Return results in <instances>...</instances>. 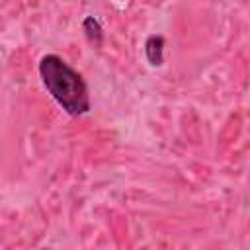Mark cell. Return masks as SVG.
<instances>
[{
	"label": "cell",
	"mask_w": 250,
	"mask_h": 250,
	"mask_svg": "<svg viewBox=\"0 0 250 250\" xmlns=\"http://www.w3.org/2000/svg\"><path fill=\"white\" fill-rule=\"evenodd\" d=\"M39 74L47 92L68 115L78 117L90 111V94L82 74L76 72L59 55L41 57Z\"/></svg>",
	"instance_id": "cell-1"
},
{
	"label": "cell",
	"mask_w": 250,
	"mask_h": 250,
	"mask_svg": "<svg viewBox=\"0 0 250 250\" xmlns=\"http://www.w3.org/2000/svg\"><path fill=\"white\" fill-rule=\"evenodd\" d=\"M145 55L150 66H162L164 62V37L148 35L145 41Z\"/></svg>",
	"instance_id": "cell-2"
},
{
	"label": "cell",
	"mask_w": 250,
	"mask_h": 250,
	"mask_svg": "<svg viewBox=\"0 0 250 250\" xmlns=\"http://www.w3.org/2000/svg\"><path fill=\"white\" fill-rule=\"evenodd\" d=\"M82 27H84V33H86V37H88L90 43H94V45H100L102 43V35H104L102 33V25H100V21L94 16L84 18Z\"/></svg>",
	"instance_id": "cell-3"
}]
</instances>
